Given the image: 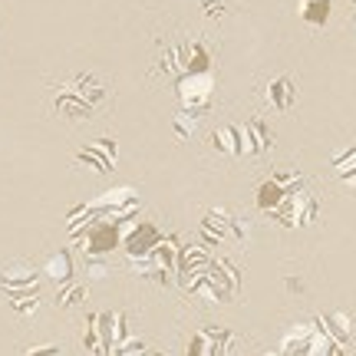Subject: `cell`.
<instances>
[{"mask_svg":"<svg viewBox=\"0 0 356 356\" xmlns=\"http://www.w3.org/2000/svg\"><path fill=\"white\" fill-rule=\"evenodd\" d=\"M333 168H337V172H340L343 178L356 181V149L350 155H337V159H333Z\"/></svg>","mask_w":356,"mask_h":356,"instance_id":"obj_2","label":"cell"},{"mask_svg":"<svg viewBox=\"0 0 356 356\" xmlns=\"http://www.w3.org/2000/svg\"><path fill=\"white\" fill-rule=\"evenodd\" d=\"M221 7H225V0H204V13H208V17H218V13H225Z\"/></svg>","mask_w":356,"mask_h":356,"instance_id":"obj_3","label":"cell"},{"mask_svg":"<svg viewBox=\"0 0 356 356\" xmlns=\"http://www.w3.org/2000/svg\"><path fill=\"white\" fill-rule=\"evenodd\" d=\"M293 99H297V89H293V83L287 76H280L274 86H270V102L277 106V109H291Z\"/></svg>","mask_w":356,"mask_h":356,"instance_id":"obj_1","label":"cell"}]
</instances>
